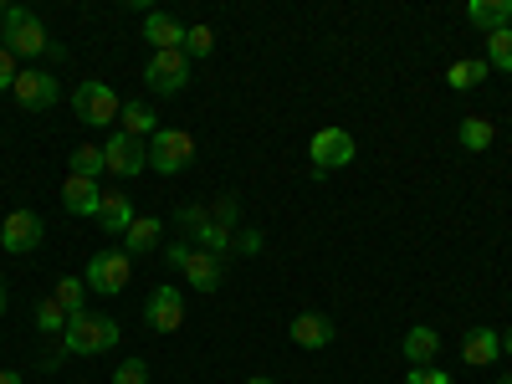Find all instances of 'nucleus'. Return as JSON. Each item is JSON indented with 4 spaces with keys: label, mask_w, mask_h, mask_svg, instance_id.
Segmentation results:
<instances>
[{
    "label": "nucleus",
    "mask_w": 512,
    "mask_h": 384,
    "mask_svg": "<svg viewBox=\"0 0 512 384\" xmlns=\"http://www.w3.org/2000/svg\"><path fill=\"white\" fill-rule=\"evenodd\" d=\"M0 31H6V52L21 62V57H62V47L47 36L26 6H0Z\"/></svg>",
    "instance_id": "1"
},
{
    "label": "nucleus",
    "mask_w": 512,
    "mask_h": 384,
    "mask_svg": "<svg viewBox=\"0 0 512 384\" xmlns=\"http://www.w3.org/2000/svg\"><path fill=\"white\" fill-rule=\"evenodd\" d=\"M113 344H118V323L108 313H77V318H67L62 354H108Z\"/></svg>",
    "instance_id": "2"
},
{
    "label": "nucleus",
    "mask_w": 512,
    "mask_h": 384,
    "mask_svg": "<svg viewBox=\"0 0 512 384\" xmlns=\"http://www.w3.org/2000/svg\"><path fill=\"white\" fill-rule=\"evenodd\" d=\"M82 282H88V292H103V297H118L128 282H134V256H128L123 246H108L98 251L88 272H82Z\"/></svg>",
    "instance_id": "3"
},
{
    "label": "nucleus",
    "mask_w": 512,
    "mask_h": 384,
    "mask_svg": "<svg viewBox=\"0 0 512 384\" xmlns=\"http://www.w3.org/2000/svg\"><path fill=\"white\" fill-rule=\"evenodd\" d=\"M195 164V139L185 134V128H159V134L149 139V169H159V175H185V169Z\"/></svg>",
    "instance_id": "4"
},
{
    "label": "nucleus",
    "mask_w": 512,
    "mask_h": 384,
    "mask_svg": "<svg viewBox=\"0 0 512 384\" xmlns=\"http://www.w3.org/2000/svg\"><path fill=\"white\" fill-rule=\"evenodd\" d=\"M72 113H77L82 123H93V128H108V123H118L123 103H118V93H113V82H77Z\"/></svg>",
    "instance_id": "5"
},
{
    "label": "nucleus",
    "mask_w": 512,
    "mask_h": 384,
    "mask_svg": "<svg viewBox=\"0 0 512 384\" xmlns=\"http://www.w3.org/2000/svg\"><path fill=\"white\" fill-rule=\"evenodd\" d=\"M144 82L159 93V98H175L190 88V57L185 52H154L144 62Z\"/></svg>",
    "instance_id": "6"
},
{
    "label": "nucleus",
    "mask_w": 512,
    "mask_h": 384,
    "mask_svg": "<svg viewBox=\"0 0 512 384\" xmlns=\"http://www.w3.org/2000/svg\"><path fill=\"white\" fill-rule=\"evenodd\" d=\"M308 154H313V169H318V175H328V169L354 164L359 144H354V134H344V128H318L313 144H308Z\"/></svg>",
    "instance_id": "7"
},
{
    "label": "nucleus",
    "mask_w": 512,
    "mask_h": 384,
    "mask_svg": "<svg viewBox=\"0 0 512 384\" xmlns=\"http://www.w3.org/2000/svg\"><path fill=\"white\" fill-rule=\"evenodd\" d=\"M103 159H108V175L134 180V175H144V169H149V144L144 139H128V134H108Z\"/></svg>",
    "instance_id": "8"
},
{
    "label": "nucleus",
    "mask_w": 512,
    "mask_h": 384,
    "mask_svg": "<svg viewBox=\"0 0 512 384\" xmlns=\"http://www.w3.org/2000/svg\"><path fill=\"white\" fill-rule=\"evenodd\" d=\"M41 236H47V221L36 216V210H11L6 226H0V246H6L11 256H26L41 246Z\"/></svg>",
    "instance_id": "9"
},
{
    "label": "nucleus",
    "mask_w": 512,
    "mask_h": 384,
    "mask_svg": "<svg viewBox=\"0 0 512 384\" xmlns=\"http://www.w3.org/2000/svg\"><path fill=\"white\" fill-rule=\"evenodd\" d=\"M11 98L26 108V113H47V108H57V98H62V88L52 82V72H21L16 77V88H11Z\"/></svg>",
    "instance_id": "10"
},
{
    "label": "nucleus",
    "mask_w": 512,
    "mask_h": 384,
    "mask_svg": "<svg viewBox=\"0 0 512 384\" xmlns=\"http://www.w3.org/2000/svg\"><path fill=\"white\" fill-rule=\"evenodd\" d=\"M144 323H149L154 333H175V328L185 323V297H180V287H154L149 303H144Z\"/></svg>",
    "instance_id": "11"
},
{
    "label": "nucleus",
    "mask_w": 512,
    "mask_h": 384,
    "mask_svg": "<svg viewBox=\"0 0 512 384\" xmlns=\"http://www.w3.org/2000/svg\"><path fill=\"white\" fill-rule=\"evenodd\" d=\"M287 333H292V344L297 349H328L333 344V338H338V323L328 318V313H297L292 323H287Z\"/></svg>",
    "instance_id": "12"
},
{
    "label": "nucleus",
    "mask_w": 512,
    "mask_h": 384,
    "mask_svg": "<svg viewBox=\"0 0 512 384\" xmlns=\"http://www.w3.org/2000/svg\"><path fill=\"white\" fill-rule=\"evenodd\" d=\"M461 359L472 369H492L502 359V328H472L461 338Z\"/></svg>",
    "instance_id": "13"
},
{
    "label": "nucleus",
    "mask_w": 512,
    "mask_h": 384,
    "mask_svg": "<svg viewBox=\"0 0 512 384\" xmlns=\"http://www.w3.org/2000/svg\"><path fill=\"white\" fill-rule=\"evenodd\" d=\"M185 31H190V26H180L169 11H149V16H144V41H149L154 52H180V47H185Z\"/></svg>",
    "instance_id": "14"
},
{
    "label": "nucleus",
    "mask_w": 512,
    "mask_h": 384,
    "mask_svg": "<svg viewBox=\"0 0 512 384\" xmlns=\"http://www.w3.org/2000/svg\"><path fill=\"white\" fill-rule=\"evenodd\" d=\"M62 205L72 210V216H98V210H103V190H98V180H88V175H67V180H62Z\"/></svg>",
    "instance_id": "15"
},
{
    "label": "nucleus",
    "mask_w": 512,
    "mask_h": 384,
    "mask_svg": "<svg viewBox=\"0 0 512 384\" xmlns=\"http://www.w3.org/2000/svg\"><path fill=\"white\" fill-rule=\"evenodd\" d=\"M400 354H405L410 369H431L436 354H441V333H436V328H425V323L410 328V333H405V344H400Z\"/></svg>",
    "instance_id": "16"
},
{
    "label": "nucleus",
    "mask_w": 512,
    "mask_h": 384,
    "mask_svg": "<svg viewBox=\"0 0 512 384\" xmlns=\"http://www.w3.org/2000/svg\"><path fill=\"white\" fill-rule=\"evenodd\" d=\"M180 272H185V282H190L195 292H216V287H221V277H226L221 256H210V251H190V262H185Z\"/></svg>",
    "instance_id": "17"
},
{
    "label": "nucleus",
    "mask_w": 512,
    "mask_h": 384,
    "mask_svg": "<svg viewBox=\"0 0 512 384\" xmlns=\"http://www.w3.org/2000/svg\"><path fill=\"white\" fill-rule=\"evenodd\" d=\"M159 246H164V221L159 216H134V226L123 231V251L144 256V251H159Z\"/></svg>",
    "instance_id": "18"
},
{
    "label": "nucleus",
    "mask_w": 512,
    "mask_h": 384,
    "mask_svg": "<svg viewBox=\"0 0 512 384\" xmlns=\"http://www.w3.org/2000/svg\"><path fill=\"white\" fill-rule=\"evenodd\" d=\"M466 21L482 26L487 36L492 31H507L512 26V0H472V6H466Z\"/></svg>",
    "instance_id": "19"
},
{
    "label": "nucleus",
    "mask_w": 512,
    "mask_h": 384,
    "mask_svg": "<svg viewBox=\"0 0 512 384\" xmlns=\"http://www.w3.org/2000/svg\"><path fill=\"white\" fill-rule=\"evenodd\" d=\"M118 134H128V139H154L159 134V113L149 108V103H123V113H118Z\"/></svg>",
    "instance_id": "20"
},
{
    "label": "nucleus",
    "mask_w": 512,
    "mask_h": 384,
    "mask_svg": "<svg viewBox=\"0 0 512 384\" xmlns=\"http://www.w3.org/2000/svg\"><path fill=\"white\" fill-rule=\"evenodd\" d=\"M98 226L108 231V236H123L128 226H134V200H128V195H103V210H98Z\"/></svg>",
    "instance_id": "21"
},
{
    "label": "nucleus",
    "mask_w": 512,
    "mask_h": 384,
    "mask_svg": "<svg viewBox=\"0 0 512 384\" xmlns=\"http://www.w3.org/2000/svg\"><path fill=\"white\" fill-rule=\"evenodd\" d=\"M231 241H236V231H231V226H221V221H210V216L190 231V246H195V251H210V256H226V251H231Z\"/></svg>",
    "instance_id": "22"
},
{
    "label": "nucleus",
    "mask_w": 512,
    "mask_h": 384,
    "mask_svg": "<svg viewBox=\"0 0 512 384\" xmlns=\"http://www.w3.org/2000/svg\"><path fill=\"white\" fill-rule=\"evenodd\" d=\"M487 62L482 57H461V62H451L446 67V88H456V93H472L477 88V82H487Z\"/></svg>",
    "instance_id": "23"
},
{
    "label": "nucleus",
    "mask_w": 512,
    "mask_h": 384,
    "mask_svg": "<svg viewBox=\"0 0 512 384\" xmlns=\"http://www.w3.org/2000/svg\"><path fill=\"white\" fill-rule=\"evenodd\" d=\"M52 297H57V308H62L67 318L88 313V282H82V277H62V282L52 287Z\"/></svg>",
    "instance_id": "24"
},
{
    "label": "nucleus",
    "mask_w": 512,
    "mask_h": 384,
    "mask_svg": "<svg viewBox=\"0 0 512 384\" xmlns=\"http://www.w3.org/2000/svg\"><path fill=\"white\" fill-rule=\"evenodd\" d=\"M67 164H72V175H88V180H98L103 169H108V159H103V144H77Z\"/></svg>",
    "instance_id": "25"
},
{
    "label": "nucleus",
    "mask_w": 512,
    "mask_h": 384,
    "mask_svg": "<svg viewBox=\"0 0 512 384\" xmlns=\"http://www.w3.org/2000/svg\"><path fill=\"white\" fill-rule=\"evenodd\" d=\"M492 139H497V128L487 118H461V149L482 154V149H492Z\"/></svg>",
    "instance_id": "26"
},
{
    "label": "nucleus",
    "mask_w": 512,
    "mask_h": 384,
    "mask_svg": "<svg viewBox=\"0 0 512 384\" xmlns=\"http://www.w3.org/2000/svg\"><path fill=\"white\" fill-rule=\"evenodd\" d=\"M482 62H487L492 72H512V26L487 36V57H482Z\"/></svg>",
    "instance_id": "27"
},
{
    "label": "nucleus",
    "mask_w": 512,
    "mask_h": 384,
    "mask_svg": "<svg viewBox=\"0 0 512 384\" xmlns=\"http://www.w3.org/2000/svg\"><path fill=\"white\" fill-rule=\"evenodd\" d=\"M180 52H185L190 62H195V57H210V52H216V31H210V26H190Z\"/></svg>",
    "instance_id": "28"
},
{
    "label": "nucleus",
    "mask_w": 512,
    "mask_h": 384,
    "mask_svg": "<svg viewBox=\"0 0 512 384\" xmlns=\"http://www.w3.org/2000/svg\"><path fill=\"white\" fill-rule=\"evenodd\" d=\"M36 328L41 333H67V313L57 308V297H41L36 303Z\"/></svg>",
    "instance_id": "29"
},
{
    "label": "nucleus",
    "mask_w": 512,
    "mask_h": 384,
    "mask_svg": "<svg viewBox=\"0 0 512 384\" xmlns=\"http://www.w3.org/2000/svg\"><path fill=\"white\" fill-rule=\"evenodd\" d=\"M113 384H149V364L144 359H123L113 369Z\"/></svg>",
    "instance_id": "30"
},
{
    "label": "nucleus",
    "mask_w": 512,
    "mask_h": 384,
    "mask_svg": "<svg viewBox=\"0 0 512 384\" xmlns=\"http://www.w3.org/2000/svg\"><path fill=\"white\" fill-rule=\"evenodd\" d=\"M210 221H221V226H236V221H241V200H236V195H221L216 205H210Z\"/></svg>",
    "instance_id": "31"
},
{
    "label": "nucleus",
    "mask_w": 512,
    "mask_h": 384,
    "mask_svg": "<svg viewBox=\"0 0 512 384\" xmlns=\"http://www.w3.org/2000/svg\"><path fill=\"white\" fill-rule=\"evenodd\" d=\"M16 77H21V67H16V57L6 52V41H0V93H11Z\"/></svg>",
    "instance_id": "32"
},
{
    "label": "nucleus",
    "mask_w": 512,
    "mask_h": 384,
    "mask_svg": "<svg viewBox=\"0 0 512 384\" xmlns=\"http://www.w3.org/2000/svg\"><path fill=\"white\" fill-rule=\"evenodd\" d=\"M267 246V236L262 231H236V241H231V251H241V256H256Z\"/></svg>",
    "instance_id": "33"
},
{
    "label": "nucleus",
    "mask_w": 512,
    "mask_h": 384,
    "mask_svg": "<svg viewBox=\"0 0 512 384\" xmlns=\"http://www.w3.org/2000/svg\"><path fill=\"white\" fill-rule=\"evenodd\" d=\"M405 384H456V379H451L446 369H410Z\"/></svg>",
    "instance_id": "34"
},
{
    "label": "nucleus",
    "mask_w": 512,
    "mask_h": 384,
    "mask_svg": "<svg viewBox=\"0 0 512 384\" xmlns=\"http://www.w3.org/2000/svg\"><path fill=\"white\" fill-rule=\"evenodd\" d=\"M159 251H164V262H169V267H185L195 246H185V241H169V246H159Z\"/></svg>",
    "instance_id": "35"
},
{
    "label": "nucleus",
    "mask_w": 512,
    "mask_h": 384,
    "mask_svg": "<svg viewBox=\"0 0 512 384\" xmlns=\"http://www.w3.org/2000/svg\"><path fill=\"white\" fill-rule=\"evenodd\" d=\"M0 384H21V374L16 369H0Z\"/></svg>",
    "instance_id": "36"
},
{
    "label": "nucleus",
    "mask_w": 512,
    "mask_h": 384,
    "mask_svg": "<svg viewBox=\"0 0 512 384\" xmlns=\"http://www.w3.org/2000/svg\"><path fill=\"white\" fill-rule=\"evenodd\" d=\"M502 354H507V359H512V328H507V333H502Z\"/></svg>",
    "instance_id": "37"
},
{
    "label": "nucleus",
    "mask_w": 512,
    "mask_h": 384,
    "mask_svg": "<svg viewBox=\"0 0 512 384\" xmlns=\"http://www.w3.org/2000/svg\"><path fill=\"white\" fill-rule=\"evenodd\" d=\"M246 384H277V379H267V374H251Z\"/></svg>",
    "instance_id": "38"
},
{
    "label": "nucleus",
    "mask_w": 512,
    "mask_h": 384,
    "mask_svg": "<svg viewBox=\"0 0 512 384\" xmlns=\"http://www.w3.org/2000/svg\"><path fill=\"white\" fill-rule=\"evenodd\" d=\"M0 318H6V282H0Z\"/></svg>",
    "instance_id": "39"
},
{
    "label": "nucleus",
    "mask_w": 512,
    "mask_h": 384,
    "mask_svg": "<svg viewBox=\"0 0 512 384\" xmlns=\"http://www.w3.org/2000/svg\"><path fill=\"white\" fill-rule=\"evenodd\" d=\"M497 384H512V369H507V374H502V379H497Z\"/></svg>",
    "instance_id": "40"
}]
</instances>
